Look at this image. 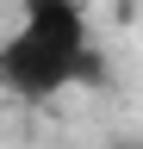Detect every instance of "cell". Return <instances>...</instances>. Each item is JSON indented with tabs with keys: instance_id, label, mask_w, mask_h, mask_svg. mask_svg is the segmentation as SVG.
Returning <instances> with one entry per match:
<instances>
[{
	"instance_id": "obj_1",
	"label": "cell",
	"mask_w": 143,
	"mask_h": 149,
	"mask_svg": "<svg viewBox=\"0 0 143 149\" xmlns=\"http://www.w3.org/2000/svg\"><path fill=\"white\" fill-rule=\"evenodd\" d=\"M0 81L13 100L44 106L68 87H106V62H100V50H62V44H44V37L13 25L0 44Z\"/></svg>"
},
{
	"instance_id": "obj_2",
	"label": "cell",
	"mask_w": 143,
	"mask_h": 149,
	"mask_svg": "<svg viewBox=\"0 0 143 149\" xmlns=\"http://www.w3.org/2000/svg\"><path fill=\"white\" fill-rule=\"evenodd\" d=\"M19 31L44 37V44H62V50H93L81 0H19Z\"/></svg>"
},
{
	"instance_id": "obj_3",
	"label": "cell",
	"mask_w": 143,
	"mask_h": 149,
	"mask_svg": "<svg viewBox=\"0 0 143 149\" xmlns=\"http://www.w3.org/2000/svg\"><path fill=\"white\" fill-rule=\"evenodd\" d=\"M106 149H143V143H131V137H118V143H106Z\"/></svg>"
}]
</instances>
